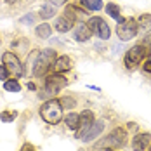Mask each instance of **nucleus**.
I'll use <instances>...</instances> for the list:
<instances>
[{"mask_svg":"<svg viewBox=\"0 0 151 151\" xmlns=\"http://www.w3.org/2000/svg\"><path fill=\"white\" fill-rule=\"evenodd\" d=\"M54 61H56V52H54V49H44V50H40V54H38V58H37V63H35V66H33V75L35 76H44L47 73V70L52 68Z\"/></svg>","mask_w":151,"mask_h":151,"instance_id":"nucleus-2","label":"nucleus"},{"mask_svg":"<svg viewBox=\"0 0 151 151\" xmlns=\"http://www.w3.org/2000/svg\"><path fill=\"white\" fill-rule=\"evenodd\" d=\"M35 33H37L40 38H49V37H50V33H52V28H50V24L42 23V24H38V26H37Z\"/></svg>","mask_w":151,"mask_h":151,"instance_id":"nucleus-18","label":"nucleus"},{"mask_svg":"<svg viewBox=\"0 0 151 151\" xmlns=\"http://www.w3.org/2000/svg\"><path fill=\"white\" fill-rule=\"evenodd\" d=\"M76 9L75 7H68L63 16H59L58 19H56V23H54V28L59 31V33H64V31L71 30L73 28V24H75V19H76Z\"/></svg>","mask_w":151,"mask_h":151,"instance_id":"nucleus-6","label":"nucleus"},{"mask_svg":"<svg viewBox=\"0 0 151 151\" xmlns=\"http://www.w3.org/2000/svg\"><path fill=\"white\" fill-rule=\"evenodd\" d=\"M106 12H108V14L111 16L113 19H116L118 23L122 21V16H120V7H118L116 4H108V5H106Z\"/></svg>","mask_w":151,"mask_h":151,"instance_id":"nucleus-19","label":"nucleus"},{"mask_svg":"<svg viewBox=\"0 0 151 151\" xmlns=\"http://www.w3.org/2000/svg\"><path fill=\"white\" fill-rule=\"evenodd\" d=\"M150 144H151V136L150 134H137V136L132 139V150L134 151L148 150Z\"/></svg>","mask_w":151,"mask_h":151,"instance_id":"nucleus-13","label":"nucleus"},{"mask_svg":"<svg viewBox=\"0 0 151 151\" xmlns=\"http://www.w3.org/2000/svg\"><path fill=\"white\" fill-rule=\"evenodd\" d=\"M106 151H116V150H113V148H106Z\"/></svg>","mask_w":151,"mask_h":151,"instance_id":"nucleus-32","label":"nucleus"},{"mask_svg":"<svg viewBox=\"0 0 151 151\" xmlns=\"http://www.w3.org/2000/svg\"><path fill=\"white\" fill-rule=\"evenodd\" d=\"M21 151H35V148H33L31 144H24V146L21 148Z\"/></svg>","mask_w":151,"mask_h":151,"instance_id":"nucleus-29","label":"nucleus"},{"mask_svg":"<svg viewBox=\"0 0 151 151\" xmlns=\"http://www.w3.org/2000/svg\"><path fill=\"white\" fill-rule=\"evenodd\" d=\"M139 31H150L151 30V14H142L137 19Z\"/></svg>","mask_w":151,"mask_h":151,"instance_id":"nucleus-15","label":"nucleus"},{"mask_svg":"<svg viewBox=\"0 0 151 151\" xmlns=\"http://www.w3.org/2000/svg\"><path fill=\"white\" fill-rule=\"evenodd\" d=\"M71 66H73V63L68 56H59V58H56L54 64H52V71L54 73H66L71 70Z\"/></svg>","mask_w":151,"mask_h":151,"instance_id":"nucleus-11","label":"nucleus"},{"mask_svg":"<svg viewBox=\"0 0 151 151\" xmlns=\"http://www.w3.org/2000/svg\"><path fill=\"white\" fill-rule=\"evenodd\" d=\"M40 116L50 123V125H56L59 123L61 118H63V106L58 99H49L47 103L40 106Z\"/></svg>","mask_w":151,"mask_h":151,"instance_id":"nucleus-1","label":"nucleus"},{"mask_svg":"<svg viewBox=\"0 0 151 151\" xmlns=\"http://www.w3.org/2000/svg\"><path fill=\"white\" fill-rule=\"evenodd\" d=\"M144 71H148V73H151V61H150V63H146V64H144Z\"/></svg>","mask_w":151,"mask_h":151,"instance_id":"nucleus-30","label":"nucleus"},{"mask_svg":"<svg viewBox=\"0 0 151 151\" xmlns=\"http://www.w3.org/2000/svg\"><path fill=\"white\" fill-rule=\"evenodd\" d=\"M68 0H50V4L52 5H63V4H66Z\"/></svg>","mask_w":151,"mask_h":151,"instance_id":"nucleus-28","label":"nucleus"},{"mask_svg":"<svg viewBox=\"0 0 151 151\" xmlns=\"http://www.w3.org/2000/svg\"><path fill=\"white\" fill-rule=\"evenodd\" d=\"M148 54H150V50H148L146 47L142 45V44H139V45H134L132 49H129V50H127V54H125V66H127L129 70L136 68L137 64H139L141 61L144 59Z\"/></svg>","mask_w":151,"mask_h":151,"instance_id":"nucleus-5","label":"nucleus"},{"mask_svg":"<svg viewBox=\"0 0 151 151\" xmlns=\"http://www.w3.org/2000/svg\"><path fill=\"white\" fill-rule=\"evenodd\" d=\"M54 14H56V5H52V4H47V5H44L40 9V16L44 19H49V17H52Z\"/></svg>","mask_w":151,"mask_h":151,"instance_id":"nucleus-21","label":"nucleus"},{"mask_svg":"<svg viewBox=\"0 0 151 151\" xmlns=\"http://www.w3.org/2000/svg\"><path fill=\"white\" fill-rule=\"evenodd\" d=\"M125 142H127V134H125L123 129L118 127L109 136H106L104 139H101L96 144V148H116V146H125Z\"/></svg>","mask_w":151,"mask_h":151,"instance_id":"nucleus-3","label":"nucleus"},{"mask_svg":"<svg viewBox=\"0 0 151 151\" xmlns=\"http://www.w3.org/2000/svg\"><path fill=\"white\" fill-rule=\"evenodd\" d=\"M61 106H63V108H68V109H71V108H75V101H73V99H71V97H61Z\"/></svg>","mask_w":151,"mask_h":151,"instance_id":"nucleus-24","label":"nucleus"},{"mask_svg":"<svg viewBox=\"0 0 151 151\" xmlns=\"http://www.w3.org/2000/svg\"><path fill=\"white\" fill-rule=\"evenodd\" d=\"M142 45L146 47V49L150 50V54H151V35H150V37H146V38H144V44H142Z\"/></svg>","mask_w":151,"mask_h":151,"instance_id":"nucleus-27","label":"nucleus"},{"mask_svg":"<svg viewBox=\"0 0 151 151\" xmlns=\"http://www.w3.org/2000/svg\"><path fill=\"white\" fill-rule=\"evenodd\" d=\"M17 118V111H11V109H5V111H2L0 113V120L2 122H12V120H16Z\"/></svg>","mask_w":151,"mask_h":151,"instance_id":"nucleus-22","label":"nucleus"},{"mask_svg":"<svg viewBox=\"0 0 151 151\" xmlns=\"http://www.w3.org/2000/svg\"><path fill=\"white\" fill-rule=\"evenodd\" d=\"M89 28H91L101 40H108L109 37H111V30H109V26L106 24V21L103 17H99V16H94L89 19Z\"/></svg>","mask_w":151,"mask_h":151,"instance_id":"nucleus-8","label":"nucleus"},{"mask_svg":"<svg viewBox=\"0 0 151 151\" xmlns=\"http://www.w3.org/2000/svg\"><path fill=\"white\" fill-rule=\"evenodd\" d=\"M92 123H94V113L89 111V109L82 111V115H80V123H78V129H76V137L82 139V136L92 127Z\"/></svg>","mask_w":151,"mask_h":151,"instance_id":"nucleus-10","label":"nucleus"},{"mask_svg":"<svg viewBox=\"0 0 151 151\" xmlns=\"http://www.w3.org/2000/svg\"><path fill=\"white\" fill-rule=\"evenodd\" d=\"M23 24H31L33 21H35V14H30V16H23L21 19H19Z\"/></svg>","mask_w":151,"mask_h":151,"instance_id":"nucleus-26","label":"nucleus"},{"mask_svg":"<svg viewBox=\"0 0 151 151\" xmlns=\"http://www.w3.org/2000/svg\"><path fill=\"white\" fill-rule=\"evenodd\" d=\"M64 123H66L68 129L76 130V129H78V123H80V115H76V113H70V115L64 118Z\"/></svg>","mask_w":151,"mask_h":151,"instance_id":"nucleus-17","label":"nucleus"},{"mask_svg":"<svg viewBox=\"0 0 151 151\" xmlns=\"http://www.w3.org/2000/svg\"><path fill=\"white\" fill-rule=\"evenodd\" d=\"M80 5H83L89 11H101L103 9V0H80Z\"/></svg>","mask_w":151,"mask_h":151,"instance_id":"nucleus-16","label":"nucleus"},{"mask_svg":"<svg viewBox=\"0 0 151 151\" xmlns=\"http://www.w3.org/2000/svg\"><path fill=\"white\" fill-rule=\"evenodd\" d=\"M0 44H2V42H0Z\"/></svg>","mask_w":151,"mask_h":151,"instance_id":"nucleus-33","label":"nucleus"},{"mask_svg":"<svg viewBox=\"0 0 151 151\" xmlns=\"http://www.w3.org/2000/svg\"><path fill=\"white\" fill-rule=\"evenodd\" d=\"M2 64H4L16 78H19V76L24 75V68H23V64L19 63L17 54H14V52H5V54L2 56Z\"/></svg>","mask_w":151,"mask_h":151,"instance_id":"nucleus-7","label":"nucleus"},{"mask_svg":"<svg viewBox=\"0 0 151 151\" xmlns=\"http://www.w3.org/2000/svg\"><path fill=\"white\" fill-rule=\"evenodd\" d=\"M9 75H11V71L2 64V66H0V80H4V82H5V80H9Z\"/></svg>","mask_w":151,"mask_h":151,"instance_id":"nucleus-25","label":"nucleus"},{"mask_svg":"<svg viewBox=\"0 0 151 151\" xmlns=\"http://www.w3.org/2000/svg\"><path fill=\"white\" fill-rule=\"evenodd\" d=\"M137 31H139L137 19H134V17H129V19H123V21H120V23H118L116 35H118V38H120V40L127 42V40H130V38H134V37H136Z\"/></svg>","mask_w":151,"mask_h":151,"instance_id":"nucleus-4","label":"nucleus"},{"mask_svg":"<svg viewBox=\"0 0 151 151\" xmlns=\"http://www.w3.org/2000/svg\"><path fill=\"white\" fill-rule=\"evenodd\" d=\"M66 85H68V80L61 75V73H54V75H49L45 78V87H47V92L49 94H56L61 89H64Z\"/></svg>","mask_w":151,"mask_h":151,"instance_id":"nucleus-9","label":"nucleus"},{"mask_svg":"<svg viewBox=\"0 0 151 151\" xmlns=\"http://www.w3.org/2000/svg\"><path fill=\"white\" fill-rule=\"evenodd\" d=\"M23 45H28V40H17L11 44V49H14L17 52H26V49H23Z\"/></svg>","mask_w":151,"mask_h":151,"instance_id":"nucleus-23","label":"nucleus"},{"mask_svg":"<svg viewBox=\"0 0 151 151\" xmlns=\"http://www.w3.org/2000/svg\"><path fill=\"white\" fill-rule=\"evenodd\" d=\"M104 130V120H97L92 123V127L82 136V141H85V142H89V141H92V139H96V137L99 136L101 132Z\"/></svg>","mask_w":151,"mask_h":151,"instance_id":"nucleus-12","label":"nucleus"},{"mask_svg":"<svg viewBox=\"0 0 151 151\" xmlns=\"http://www.w3.org/2000/svg\"><path fill=\"white\" fill-rule=\"evenodd\" d=\"M7 4H17V0H5Z\"/></svg>","mask_w":151,"mask_h":151,"instance_id":"nucleus-31","label":"nucleus"},{"mask_svg":"<svg viewBox=\"0 0 151 151\" xmlns=\"http://www.w3.org/2000/svg\"><path fill=\"white\" fill-rule=\"evenodd\" d=\"M73 37H75L76 42H87V40L92 37V30L89 28V24L80 23V24L75 28V31H73Z\"/></svg>","mask_w":151,"mask_h":151,"instance_id":"nucleus-14","label":"nucleus"},{"mask_svg":"<svg viewBox=\"0 0 151 151\" xmlns=\"http://www.w3.org/2000/svg\"><path fill=\"white\" fill-rule=\"evenodd\" d=\"M4 89L9 92H19L21 91V85H19V82L16 80V78H9V80H5V83H4Z\"/></svg>","mask_w":151,"mask_h":151,"instance_id":"nucleus-20","label":"nucleus"}]
</instances>
